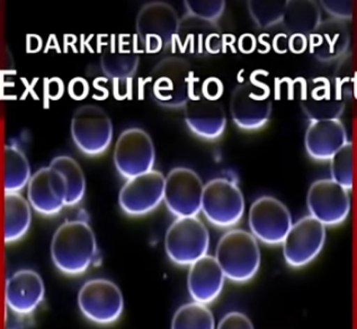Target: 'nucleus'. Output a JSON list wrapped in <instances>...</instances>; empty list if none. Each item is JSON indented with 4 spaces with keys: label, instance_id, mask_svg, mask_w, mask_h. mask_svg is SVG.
<instances>
[{
    "label": "nucleus",
    "instance_id": "f257e3e1",
    "mask_svg": "<svg viewBox=\"0 0 357 329\" xmlns=\"http://www.w3.org/2000/svg\"><path fill=\"white\" fill-rule=\"evenodd\" d=\"M98 257L96 236L84 220H68L54 232L51 259L61 273L76 277L87 272Z\"/></svg>",
    "mask_w": 357,
    "mask_h": 329
},
{
    "label": "nucleus",
    "instance_id": "f03ea898",
    "mask_svg": "<svg viewBox=\"0 0 357 329\" xmlns=\"http://www.w3.org/2000/svg\"><path fill=\"white\" fill-rule=\"evenodd\" d=\"M215 259L226 279L236 283L249 282L261 268L258 240L246 230H229L218 243Z\"/></svg>",
    "mask_w": 357,
    "mask_h": 329
},
{
    "label": "nucleus",
    "instance_id": "7ed1b4c3",
    "mask_svg": "<svg viewBox=\"0 0 357 329\" xmlns=\"http://www.w3.org/2000/svg\"><path fill=\"white\" fill-rule=\"evenodd\" d=\"M193 69L181 56H168L153 67L149 76L151 98L165 107H184L190 100Z\"/></svg>",
    "mask_w": 357,
    "mask_h": 329
},
{
    "label": "nucleus",
    "instance_id": "20e7f679",
    "mask_svg": "<svg viewBox=\"0 0 357 329\" xmlns=\"http://www.w3.org/2000/svg\"><path fill=\"white\" fill-rule=\"evenodd\" d=\"M181 18L174 7L164 1H151L141 7L135 29L148 53L167 50L177 41Z\"/></svg>",
    "mask_w": 357,
    "mask_h": 329
},
{
    "label": "nucleus",
    "instance_id": "39448f33",
    "mask_svg": "<svg viewBox=\"0 0 357 329\" xmlns=\"http://www.w3.org/2000/svg\"><path fill=\"white\" fill-rule=\"evenodd\" d=\"M210 234L197 217H177L165 236L168 259L179 266H190L208 255Z\"/></svg>",
    "mask_w": 357,
    "mask_h": 329
},
{
    "label": "nucleus",
    "instance_id": "423d86ee",
    "mask_svg": "<svg viewBox=\"0 0 357 329\" xmlns=\"http://www.w3.org/2000/svg\"><path fill=\"white\" fill-rule=\"evenodd\" d=\"M201 211L213 226H236L245 213L243 192L234 181L223 177L214 178L204 185Z\"/></svg>",
    "mask_w": 357,
    "mask_h": 329
},
{
    "label": "nucleus",
    "instance_id": "0eeeda50",
    "mask_svg": "<svg viewBox=\"0 0 357 329\" xmlns=\"http://www.w3.org/2000/svg\"><path fill=\"white\" fill-rule=\"evenodd\" d=\"M71 137L82 153L91 157L102 155L113 140L111 118L100 106H80L71 118Z\"/></svg>",
    "mask_w": 357,
    "mask_h": 329
},
{
    "label": "nucleus",
    "instance_id": "6e6552de",
    "mask_svg": "<svg viewBox=\"0 0 357 329\" xmlns=\"http://www.w3.org/2000/svg\"><path fill=\"white\" fill-rule=\"evenodd\" d=\"M78 307L84 317L91 323L112 325L123 314V294L109 280H89L78 292Z\"/></svg>",
    "mask_w": 357,
    "mask_h": 329
},
{
    "label": "nucleus",
    "instance_id": "1a4fd4ad",
    "mask_svg": "<svg viewBox=\"0 0 357 329\" xmlns=\"http://www.w3.org/2000/svg\"><path fill=\"white\" fill-rule=\"evenodd\" d=\"M114 164L121 176L126 180L153 171L155 150L153 139L144 130H124L114 148Z\"/></svg>",
    "mask_w": 357,
    "mask_h": 329
},
{
    "label": "nucleus",
    "instance_id": "9d476101",
    "mask_svg": "<svg viewBox=\"0 0 357 329\" xmlns=\"http://www.w3.org/2000/svg\"><path fill=\"white\" fill-rule=\"evenodd\" d=\"M326 227L311 215L296 221L287 232L283 246L285 263L292 268H302L314 262L326 244Z\"/></svg>",
    "mask_w": 357,
    "mask_h": 329
},
{
    "label": "nucleus",
    "instance_id": "9b49d317",
    "mask_svg": "<svg viewBox=\"0 0 357 329\" xmlns=\"http://www.w3.org/2000/svg\"><path fill=\"white\" fill-rule=\"evenodd\" d=\"M252 235L263 244L276 246L284 241L292 227V215L284 203L275 197H258L249 209Z\"/></svg>",
    "mask_w": 357,
    "mask_h": 329
},
{
    "label": "nucleus",
    "instance_id": "f8f14e48",
    "mask_svg": "<svg viewBox=\"0 0 357 329\" xmlns=\"http://www.w3.org/2000/svg\"><path fill=\"white\" fill-rule=\"evenodd\" d=\"M204 184L197 171L176 167L165 177L164 202L176 217H197L202 209Z\"/></svg>",
    "mask_w": 357,
    "mask_h": 329
},
{
    "label": "nucleus",
    "instance_id": "ddd939ff",
    "mask_svg": "<svg viewBox=\"0 0 357 329\" xmlns=\"http://www.w3.org/2000/svg\"><path fill=\"white\" fill-rule=\"evenodd\" d=\"M230 112L237 127L247 131L261 129L272 114V100L266 86L247 82L234 89Z\"/></svg>",
    "mask_w": 357,
    "mask_h": 329
},
{
    "label": "nucleus",
    "instance_id": "4468645a",
    "mask_svg": "<svg viewBox=\"0 0 357 329\" xmlns=\"http://www.w3.org/2000/svg\"><path fill=\"white\" fill-rule=\"evenodd\" d=\"M310 215L325 227L345 222L351 212L349 191L331 178H321L311 184L307 195Z\"/></svg>",
    "mask_w": 357,
    "mask_h": 329
},
{
    "label": "nucleus",
    "instance_id": "2eb2a0df",
    "mask_svg": "<svg viewBox=\"0 0 357 329\" xmlns=\"http://www.w3.org/2000/svg\"><path fill=\"white\" fill-rule=\"evenodd\" d=\"M165 176L153 171L126 181L119 194V204L126 215H146L164 201Z\"/></svg>",
    "mask_w": 357,
    "mask_h": 329
},
{
    "label": "nucleus",
    "instance_id": "dca6fc26",
    "mask_svg": "<svg viewBox=\"0 0 357 329\" xmlns=\"http://www.w3.org/2000/svg\"><path fill=\"white\" fill-rule=\"evenodd\" d=\"M67 195L65 178L50 166L33 174L27 184V201L33 209L45 217L60 213L66 206Z\"/></svg>",
    "mask_w": 357,
    "mask_h": 329
},
{
    "label": "nucleus",
    "instance_id": "f3484780",
    "mask_svg": "<svg viewBox=\"0 0 357 329\" xmlns=\"http://www.w3.org/2000/svg\"><path fill=\"white\" fill-rule=\"evenodd\" d=\"M45 286L36 270L24 268L9 277L5 286V300L10 312L18 316H29L43 303Z\"/></svg>",
    "mask_w": 357,
    "mask_h": 329
},
{
    "label": "nucleus",
    "instance_id": "a211bd4d",
    "mask_svg": "<svg viewBox=\"0 0 357 329\" xmlns=\"http://www.w3.org/2000/svg\"><path fill=\"white\" fill-rule=\"evenodd\" d=\"M349 142L345 125L340 118L312 120L305 131V150L318 162L331 160Z\"/></svg>",
    "mask_w": 357,
    "mask_h": 329
},
{
    "label": "nucleus",
    "instance_id": "6ab92c4d",
    "mask_svg": "<svg viewBox=\"0 0 357 329\" xmlns=\"http://www.w3.org/2000/svg\"><path fill=\"white\" fill-rule=\"evenodd\" d=\"M184 118L188 129L205 140H215L227 127L222 104L208 98H190L184 105Z\"/></svg>",
    "mask_w": 357,
    "mask_h": 329
},
{
    "label": "nucleus",
    "instance_id": "aec40b11",
    "mask_svg": "<svg viewBox=\"0 0 357 329\" xmlns=\"http://www.w3.org/2000/svg\"><path fill=\"white\" fill-rule=\"evenodd\" d=\"M226 277L213 256L205 255L190 265L188 274V289L195 303L208 306L219 298Z\"/></svg>",
    "mask_w": 357,
    "mask_h": 329
},
{
    "label": "nucleus",
    "instance_id": "412c9836",
    "mask_svg": "<svg viewBox=\"0 0 357 329\" xmlns=\"http://www.w3.org/2000/svg\"><path fill=\"white\" fill-rule=\"evenodd\" d=\"M27 199L20 193L3 197V238L7 244L21 240L32 224V210Z\"/></svg>",
    "mask_w": 357,
    "mask_h": 329
},
{
    "label": "nucleus",
    "instance_id": "4be33fe9",
    "mask_svg": "<svg viewBox=\"0 0 357 329\" xmlns=\"http://www.w3.org/2000/svg\"><path fill=\"white\" fill-rule=\"evenodd\" d=\"M345 26L336 22L320 25L311 36V52L321 61L336 59L349 45Z\"/></svg>",
    "mask_w": 357,
    "mask_h": 329
},
{
    "label": "nucleus",
    "instance_id": "5701e85b",
    "mask_svg": "<svg viewBox=\"0 0 357 329\" xmlns=\"http://www.w3.org/2000/svg\"><path fill=\"white\" fill-rule=\"evenodd\" d=\"M344 106L340 93L331 91V87L324 84L314 86V89L302 100L303 111L311 121L338 118L343 112Z\"/></svg>",
    "mask_w": 357,
    "mask_h": 329
},
{
    "label": "nucleus",
    "instance_id": "b1692460",
    "mask_svg": "<svg viewBox=\"0 0 357 329\" xmlns=\"http://www.w3.org/2000/svg\"><path fill=\"white\" fill-rule=\"evenodd\" d=\"M320 22V9L314 1H287L282 21L287 32L293 36L312 34L318 30Z\"/></svg>",
    "mask_w": 357,
    "mask_h": 329
},
{
    "label": "nucleus",
    "instance_id": "393cba45",
    "mask_svg": "<svg viewBox=\"0 0 357 329\" xmlns=\"http://www.w3.org/2000/svg\"><path fill=\"white\" fill-rule=\"evenodd\" d=\"M32 177L29 159L16 146L3 150V190L5 193H20Z\"/></svg>",
    "mask_w": 357,
    "mask_h": 329
},
{
    "label": "nucleus",
    "instance_id": "a878e982",
    "mask_svg": "<svg viewBox=\"0 0 357 329\" xmlns=\"http://www.w3.org/2000/svg\"><path fill=\"white\" fill-rule=\"evenodd\" d=\"M139 54L122 45L106 47L100 58V68L106 76L122 82L135 76L139 67Z\"/></svg>",
    "mask_w": 357,
    "mask_h": 329
},
{
    "label": "nucleus",
    "instance_id": "bb28decb",
    "mask_svg": "<svg viewBox=\"0 0 357 329\" xmlns=\"http://www.w3.org/2000/svg\"><path fill=\"white\" fill-rule=\"evenodd\" d=\"M50 167L65 178L68 190L66 206H75L82 202L86 193V178L80 164L73 157L58 156L52 159Z\"/></svg>",
    "mask_w": 357,
    "mask_h": 329
},
{
    "label": "nucleus",
    "instance_id": "cd10ccee",
    "mask_svg": "<svg viewBox=\"0 0 357 329\" xmlns=\"http://www.w3.org/2000/svg\"><path fill=\"white\" fill-rule=\"evenodd\" d=\"M172 329H215V321L208 306L193 301L176 310Z\"/></svg>",
    "mask_w": 357,
    "mask_h": 329
},
{
    "label": "nucleus",
    "instance_id": "c85d7f7f",
    "mask_svg": "<svg viewBox=\"0 0 357 329\" xmlns=\"http://www.w3.org/2000/svg\"><path fill=\"white\" fill-rule=\"evenodd\" d=\"M249 14L259 29H268L282 23L287 1L285 0H252L247 3Z\"/></svg>",
    "mask_w": 357,
    "mask_h": 329
},
{
    "label": "nucleus",
    "instance_id": "c756f323",
    "mask_svg": "<svg viewBox=\"0 0 357 329\" xmlns=\"http://www.w3.org/2000/svg\"><path fill=\"white\" fill-rule=\"evenodd\" d=\"M331 162V178L349 191L354 185V148L353 144L344 146Z\"/></svg>",
    "mask_w": 357,
    "mask_h": 329
},
{
    "label": "nucleus",
    "instance_id": "7c9ffc66",
    "mask_svg": "<svg viewBox=\"0 0 357 329\" xmlns=\"http://www.w3.org/2000/svg\"><path fill=\"white\" fill-rule=\"evenodd\" d=\"M184 3L190 17L212 24L217 23L226 9L223 0H186Z\"/></svg>",
    "mask_w": 357,
    "mask_h": 329
},
{
    "label": "nucleus",
    "instance_id": "2f4dec72",
    "mask_svg": "<svg viewBox=\"0 0 357 329\" xmlns=\"http://www.w3.org/2000/svg\"><path fill=\"white\" fill-rule=\"evenodd\" d=\"M217 329H255V327L246 314L239 312H231L222 317Z\"/></svg>",
    "mask_w": 357,
    "mask_h": 329
},
{
    "label": "nucleus",
    "instance_id": "473e14b6",
    "mask_svg": "<svg viewBox=\"0 0 357 329\" xmlns=\"http://www.w3.org/2000/svg\"><path fill=\"white\" fill-rule=\"evenodd\" d=\"M326 12L334 16L336 20H351L353 16V3L351 1H321Z\"/></svg>",
    "mask_w": 357,
    "mask_h": 329
}]
</instances>
